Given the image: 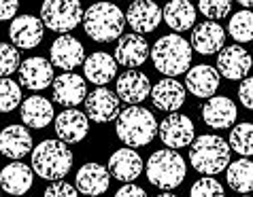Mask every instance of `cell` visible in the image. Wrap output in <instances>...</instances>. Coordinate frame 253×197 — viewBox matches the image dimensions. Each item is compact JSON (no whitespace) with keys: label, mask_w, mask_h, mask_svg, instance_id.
I'll return each mask as SVG.
<instances>
[{"label":"cell","mask_w":253,"mask_h":197,"mask_svg":"<svg viewBox=\"0 0 253 197\" xmlns=\"http://www.w3.org/2000/svg\"><path fill=\"white\" fill-rule=\"evenodd\" d=\"M230 144L221 136L202 133L189 144V164L196 172L215 176L230 165Z\"/></svg>","instance_id":"cell-1"},{"label":"cell","mask_w":253,"mask_h":197,"mask_svg":"<svg viewBox=\"0 0 253 197\" xmlns=\"http://www.w3.org/2000/svg\"><path fill=\"white\" fill-rule=\"evenodd\" d=\"M126 15L113 2H96L83 13V30L96 43H113L122 36Z\"/></svg>","instance_id":"cell-2"},{"label":"cell","mask_w":253,"mask_h":197,"mask_svg":"<svg viewBox=\"0 0 253 197\" xmlns=\"http://www.w3.org/2000/svg\"><path fill=\"white\" fill-rule=\"evenodd\" d=\"M117 138L126 146H147L158 133V121L145 106H128L115 119Z\"/></svg>","instance_id":"cell-3"},{"label":"cell","mask_w":253,"mask_h":197,"mask_svg":"<svg viewBox=\"0 0 253 197\" xmlns=\"http://www.w3.org/2000/svg\"><path fill=\"white\" fill-rule=\"evenodd\" d=\"M149 55L158 72L172 79V76L187 72L189 64H192V45L179 34H166L156 40Z\"/></svg>","instance_id":"cell-4"},{"label":"cell","mask_w":253,"mask_h":197,"mask_svg":"<svg viewBox=\"0 0 253 197\" xmlns=\"http://www.w3.org/2000/svg\"><path fill=\"white\" fill-rule=\"evenodd\" d=\"M73 167V151L62 140H43L32 151V172L45 180H62Z\"/></svg>","instance_id":"cell-5"},{"label":"cell","mask_w":253,"mask_h":197,"mask_svg":"<svg viewBox=\"0 0 253 197\" xmlns=\"http://www.w3.org/2000/svg\"><path fill=\"white\" fill-rule=\"evenodd\" d=\"M145 165H147L145 170H147V178H149V182L153 187L162 189V191L177 189L181 182L185 180V172H187L185 159L172 149L156 151Z\"/></svg>","instance_id":"cell-6"},{"label":"cell","mask_w":253,"mask_h":197,"mask_svg":"<svg viewBox=\"0 0 253 197\" xmlns=\"http://www.w3.org/2000/svg\"><path fill=\"white\" fill-rule=\"evenodd\" d=\"M41 22L58 34H70L83 24V9L79 0H45L41 6Z\"/></svg>","instance_id":"cell-7"},{"label":"cell","mask_w":253,"mask_h":197,"mask_svg":"<svg viewBox=\"0 0 253 197\" xmlns=\"http://www.w3.org/2000/svg\"><path fill=\"white\" fill-rule=\"evenodd\" d=\"M158 136L168 149H172V151L185 149L196 138L194 121L185 115H179V112H170V115L158 125Z\"/></svg>","instance_id":"cell-8"},{"label":"cell","mask_w":253,"mask_h":197,"mask_svg":"<svg viewBox=\"0 0 253 197\" xmlns=\"http://www.w3.org/2000/svg\"><path fill=\"white\" fill-rule=\"evenodd\" d=\"M119 98L107 87H96L85 96V117L94 123H111L119 117Z\"/></svg>","instance_id":"cell-9"},{"label":"cell","mask_w":253,"mask_h":197,"mask_svg":"<svg viewBox=\"0 0 253 197\" xmlns=\"http://www.w3.org/2000/svg\"><path fill=\"white\" fill-rule=\"evenodd\" d=\"M85 62V49L81 40L73 34H60L51 43V66L60 68L64 72H73L77 66Z\"/></svg>","instance_id":"cell-10"},{"label":"cell","mask_w":253,"mask_h":197,"mask_svg":"<svg viewBox=\"0 0 253 197\" xmlns=\"http://www.w3.org/2000/svg\"><path fill=\"white\" fill-rule=\"evenodd\" d=\"M253 66V58L249 51H245L241 45H228L217 55V72L223 79L230 81H243L249 74Z\"/></svg>","instance_id":"cell-11"},{"label":"cell","mask_w":253,"mask_h":197,"mask_svg":"<svg viewBox=\"0 0 253 197\" xmlns=\"http://www.w3.org/2000/svg\"><path fill=\"white\" fill-rule=\"evenodd\" d=\"M115 94L119 102L128 104V106H138L140 102H145L151 94V83L147 79L145 72L140 70H126L124 74H119L117 79V89Z\"/></svg>","instance_id":"cell-12"},{"label":"cell","mask_w":253,"mask_h":197,"mask_svg":"<svg viewBox=\"0 0 253 197\" xmlns=\"http://www.w3.org/2000/svg\"><path fill=\"white\" fill-rule=\"evenodd\" d=\"M149 43L143 38V34H126L117 38L115 45V62L119 66H126L128 70H134L143 66L149 58Z\"/></svg>","instance_id":"cell-13"},{"label":"cell","mask_w":253,"mask_h":197,"mask_svg":"<svg viewBox=\"0 0 253 197\" xmlns=\"http://www.w3.org/2000/svg\"><path fill=\"white\" fill-rule=\"evenodd\" d=\"M9 36L13 47L34 49L41 45V40L45 36V26L34 15H17L9 26Z\"/></svg>","instance_id":"cell-14"},{"label":"cell","mask_w":253,"mask_h":197,"mask_svg":"<svg viewBox=\"0 0 253 197\" xmlns=\"http://www.w3.org/2000/svg\"><path fill=\"white\" fill-rule=\"evenodd\" d=\"M19 85L30 91H43L53 83V66L45 58H28L19 64Z\"/></svg>","instance_id":"cell-15"},{"label":"cell","mask_w":253,"mask_h":197,"mask_svg":"<svg viewBox=\"0 0 253 197\" xmlns=\"http://www.w3.org/2000/svg\"><path fill=\"white\" fill-rule=\"evenodd\" d=\"M85 79L77 72H64L53 79V102L64 108H75L85 100Z\"/></svg>","instance_id":"cell-16"},{"label":"cell","mask_w":253,"mask_h":197,"mask_svg":"<svg viewBox=\"0 0 253 197\" xmlns=\"http://www.w3.org/2000/svg\"><path fill=\"white\" fill-rule=\"evenodd\" d=\"M126 22L134 34L153 32L162 22V9L153 0H134L126 11Z\"/></svg>","instance_id":"cell-17"},{"label":"cell","mask_w":253,"mask_h":197,"mask_svg":"<svg viewBox=\"0 0 253 197\" xmlns=\"http://www.w3.org/2000/svg\"><path fill=\"white\" fill-rule=\"evenodd\" d=\"M89 131V119L85 112L77 108H66L55 117V133L64 144H77L87 136Z\"/></svg>","instance_id":"cell-18"},{"label":"cell","mask_w":253,"mask_h":197,"mask_svg":"<svg viewBox=\"0 0 253 197\" xmlns=\"http://www.w3.org/2000/svg\"><path fill=\"white\" fill-rule=\"evenodd\" d=\"M200 112H202L205 123L209 125V128H213V130H228V128H232L234 121H236V115H238L236 104L226 96L209 98Z\"/></svg>","instance_id":"cell-19"},{"label":"cell","mask_w":253,"mask_h":197,"mask_svg":"<svg viewBox=\"0 0 253 197\" xmlns=\"http://www.w3.org/2000/svg\"><path fill=\"white\" fill-rule=\"evenodd\" d=\"M149 98L153 100V106L164 112H177L185 102V85H181L177 79H160L151 87Z\"/></svg>","instance_id":"cell-20"},{"label":"cell","mask_w":253,"mask_h":197,"mask_svg":"<svg viewBox=\"0 0 253 197\" xmlns=\"http://www.w3.org/2000/svg\"><path fill=\"white\" fill-rule=\"evenodd\" d=\"M143 157L134 151V149H130V146H126V149H119L115 151L113 155H111V159H109V174L113 176V178L117 180H122V182H132V180H136L140 172H143Z\"/></svg>","instance_id":"cell-21"},{"label":"cell","mask_w":253,"mask_h":197,"mask_svg":"<svg viewBox=\"0 0 253 197\" xmlns=\"http://www.w3.org/2000/svg\"><path fill=\"white\" fill-rule=\"evenodd\" d=\"M109 185H111V174L100 164H85L75 176V189L89 197L107 193Z\"/></svg>","instance_id":"cell-22"},{"label":"cell","mask_w":253,"mask_h":197,"mask_svg":"<svg viewBox=\"0 0 253 197\" xmlns=\"http://www.w3.org/2000/svg\"><path fill=\"white\" fill-rule=\"evenodd\" d=\"M226 43V30L217 22H202L192 30V49L202 55L219 53Z\"/></svg>","instance_id":"cell-23"},{"label":"cell","mask_w":253,"mask_h":197,"mask_svg":"<svg viewBox=\"0 0 253 197\" xmlns=\"http://www.w3.org/2000/svg\"><path fill=\"white\" fill-rule=\"evenodd\" d=\"M0 153L9 159L19 161L32 153V136L24 125H9L0 131Z\"/></svg>","instance_id":"cell-24"},{"label":"cell","mask_w":253,"mask_h":197,"mask_svg":"<svg viewBox=\"0 0 253 197\" xmlns=\"http://www.w3.org/2000/svg\"><path fill=\"white\" fill-rule=\"evenodd\" d=\"M185 87H187V91L192 96L209 100V98L215 96L217 87H219V72H217V68L209 66V64L194 66L187 72Z\"/></svg>","instance_id":"cell-25"},{"label":"cell","mask_w":253,"mask_h":197,"mask_svg":"<svg viewBox=\"0 0 253 197\" xmlns=\"http://www.w3.org/2000/svg\"><path fill=\"white\" fill-rule=\"evenodd\" d=\"M32 180H34L32 167L26 164H19V161H13V164L4 165L0 170V187L9 195L22 197L32 187Z\"/></svg>","instance_id":"cell-26"},{"label":"cell","mask_w":253,"mask_h":197,"mask_svg":"<svg viewBox=\"0 0 253 197\" xmlns=\"http://www.w3.org/2000/svg\"><path fill=\"white\" fill-rule=\"evenodd\" d=\"M83 72L89 83H94L98 87H104L111 79L117 76V62L111 53L96 51L83 62Z\"/></svg>","instance_id":"cell-27"},{"label":"cell","mask_w":253,"mask_h":197,"mask_svg":"<svg viewBox=\"0 0 253 197\" xmlns=\"http://www.w3.org/2000/svg\"><path fill=\"white\" fill-rule=\"evenodd\" d=\"M22 121L32 130H43L51 123L53 119V106L51 102L45 100L43 96H30L19 108Z\"/></svg>","instance_id":"cell-28"},{"label":"cell","mask_w":253,"mask_h":197,"mask_svg":"<svg viewBox=\"0 0 253 197\" xmlns=\"http://www.w3.org/2000/svg\"><path fill=\"white\" fill-rule=\"evenodd\" d=\"M162 19L174 32H185L196 24V9L189 0H168L162 9Z\"/></svg>","instance_id":"cell-29"},{"label":"cell","mask_w":253,"mask_h":197,"mask_svg":"<svg viewBox=\"0 0 253 197\" xmlns=\"http://www.w3.org/2000/svg\"><path fill=\"white\" fill-rule=\"evenodd\" d=\"M226 180L230 189H234L236 193H249L253 191V161L243 157L236 159L234 164L226 167Z\"/></svg>","instance_id":"cell-30"},{"label":"cell","mask_w":253,"mask_h":197,"mask_svg":"<svg viewBox=\"0 0 253 197\" xmlns=\"http://www.w3.org/2000/svg\"><path fill=\"white\" fill-rule=\"evenodd\" d=\"M228 32L236 43H251L253 40V11H238L230 17Z\"/></svg>","instance_id":"cell-31"},{"label":"cell","mask_w":253,"mask_h":197,"mask_svg":"<svg viewBox=\"0 0 253 197\" xmlns=\"http://www.w3.org/2000/svg\"><path fill=\"white\" fill-rule=\"evenodd\" d=\"M230 149L236 151L243 157H251L253 155V123H238L230 131L228 140Z\"/></svg>","instance_id":"cell-32"},{"label":"cell","mask_w":253,"mask_h":197,"mask_svg":"<svg viewBox=\"0 0 253 197\" xmlns=\"http://www.w3.org/2000/svg\"><path fill=\"white\" fill-rule=\"evenodd\" d=\"M22 104V85L13 79H0V112H13Z\"/></svg>","instance_id":"cell-33"},{"label":"cell","mask_w":253,"mask_h":197,"mask_svg":"<svg viewBox=\"0 0 253 197\" xmlns=\"http://www.w3.org/2000/svg\"><path fill=\"white\" fill-rule=\"evenodd\" d=\"M189 197H226V191H223L221 182L215 180L213 176H202L189 189Z\"/></svg>","instance_id":"cell-34"},{"label":"cell","mask_w":253,"mask_h":197,"mask_svg":"<svg viewBox=\"0 0 253 197\" xmlns=\"http://www.w3.org/2000/svg\"><path fill=\"white\" fill-rule=\"evenodd\" d=\"M22 58H19V49L6 43H0V76H9L15 70H19Z\"/></svg>","instance_id":"cell-35"},{"label":"cell","mask_w":253,"mask_h":197,"mask_svg":"<svg viewBox=\"0 0 253 197\" xmlns=\"http://www.w3.org/2000/svg\"><path fill=\"white\" fill-rule=\"evenodd\" d=\"M198 9L209 22H217V19L228 17L232 9V0H198Z\"/></svg>","instance_id":"cell-36"},{"label":"cell","mask_w":253,"mask_h":197,"mask_svg":"<svg viewBox=\"0 0 253 197\" xmlns=\"http://www.w3.org/2000/svg\"><path fill=\"white\" fill-rule=\"evenodd\" d=\"M43 197H79V191L66 180H55L45 189Z\"/></svg>","instance_id":"cell-37"},{"label":"cell","mask_w":253,"mask_h":197,"mask_svg":"<svg viewBox=\"0 0 253 197\" xmlns=\"http://www.w3.org/2000/svg\"><path fill=\"white\" fill-rule=\"evenodd\" d=\"M238 100L247 110H253V76L243 79L241 87H238Z\"/></svg>","instance_id":"cell-38"},{"label":"cell","mask_w":253,"mask_h":197,"mask_svg":"<svg viewBox=\"0 0 253 197\" xmlns=\"http://www.w3.org/2000/svg\"><path fill=\"white\" fill-rule=\"evenodd\" d=\"M19 11V0H0V22H13Z\"/></svg>","instance_id":"cell-39"},{"label":"cell","mask_w":253,"mask_h":197,"mask_svg":"<svg viewBox=\"0 0 253 197\" xmlns=\"http://www.w3.org/2000/svg\"><path fill=\"white\" fill-rule=\"evenodd\" d=\"M115 197H147V191L138 185H132V182H126V185L115 193Z\"/></svg>","instance_id":"cell-40"},{"label":"cell","mask_w":253,"mask_h":197,"mask_svg":"<svg viewBox=\"0 0 253 197\" xmlns=\"http://www.w3.org/2000/svg\"><path fill=\"white\" fill-rule=\"evenodd\" d=\"M238 4H243V6H247V9H251V6H253V0H238Z\"/></svg>","instance_id":"cell-41"},{"label":"cell","mask_w":253,"mask_h":197,"mask_svg":"<svg viewBox=\"0 0 253 197\" xmlns=\"http://www.w3.org/2000/svg\"><path fill=\"white\" fill-rule=\"evenodd\" d=\"M156 197H177V195H172V193H160V195H156Z\"/></svg>","instance_id":"cell-42"},{"label":"cell","mask_w":253,"mask_h":197,"mask_svg":"<svg viewBox=\"0 0 253 197\" xmlns=\"http://www.w3.org/2000/svg\"><path fill=\"white\" fill-rule=\"evenodd\" d=\"M245 197H249V195H245Z\"/></svg>","instance_id":"cell-43"},{"label":"cell","mask_w":253,"mask_h":197,"mask_svg":"<svg viewBox=\"0 0 253 197\" xmlns=\"http://www.w3.org/2000/svg\"><path fill=\"white\" fill-rule=\"evenodd\" d=\"M251 58H253V55H251Z\"/></svg>","instance_id":"cell-44"}]
</instances>
